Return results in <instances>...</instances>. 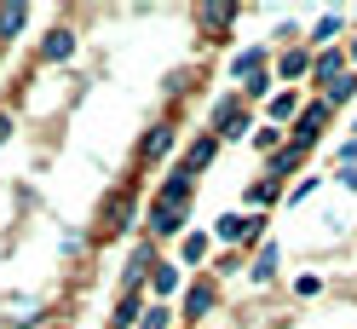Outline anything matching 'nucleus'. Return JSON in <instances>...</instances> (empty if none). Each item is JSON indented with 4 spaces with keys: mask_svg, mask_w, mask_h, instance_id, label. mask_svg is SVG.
<instances>
[{
    "mask_svg": "<svg viewBox=\"0 0 357 329\" xmlns=\"http://www.w3.org/2000/svg\"><path fill=\"white\" fill-rule=\"evenodd\" d=\"M334 185H346V191H357V168H351V162H334Z\"/></svg>",
    "mask_w": 357,
    "mask_h": 329,
    "instance_id": "nucleus-32",
    "label": "nucleus"
},
{
    "mask_svg": "<svg viewBox=\"0 0 357 329\" xmlns=\"http://www.w3.org/2000/svg\"><path fill=\"white\" fill-rule=\"evenodd\" d=\"M277 203H288V185H277V180H254L248 191H242V208L248 214H271Z\"/></svg>",
    "mask_w": 357,
    "mask_h": 329,
    "instance_id": "nucleus-20",
    "label": "nucleus"
},
{
    "mask_svg": "<svg viewBox=\"0 0 357 329\" xmlns=\"http://www.w3.org/2000/svg\"><path fill=\"white\" fill-rule=\"evenodd\" d=\"M265 231H271V214H248V208H231V214H219L213 219V243L219 249H259L265 243Z\"/></svg>",
    "mask_w": 357,
    "mask_h": 329,
    "instance_id": "nucleus-2",
    "label": "nucleus"
},
{
    "mask_svg": "<svg viewBox=\"0 0 357 329\" xmlns=\"http://www.w3.org/2000/svg\"><path fill=\"white\" fill-rule=\"evenodd\" d=\"M139 180H127L121 191H109L104 196V208H98V219H93V243H116V237H127L132 231V219H139ZM144 226V219H139Z\"/></svg>",
    "mask_w": 357,
    "mask_h": 329,
    "instance_id": "nucleus-1",
    "label": "nucleus"
},
{
    "mask_svg": "<svg viewBox=\"0 0 357 329\" xmlns=\"http://www.w3.org/2000/svg\"><path fill=\"white\" fill-rule=\"evenodd\" d=\"M12 133H17V110H12V104H0V145H6Z\"/></svg>",
    "mask_w": 357,
    "mask_h": 329,
    "instance_id": "nucleus-31",
    "label": "nucleus"
},
{
    "mask_svg": "<svg viewBox=\"0 0 357 329\" xmlns=\"http://www.w3.org/2000/svg\"><path fill=\"white\" fill-rule=\"evenodd\" d=\"M311 58H317V52H311L305 41H288V47L271 58V75H277V87H300V81H311Z\"/></svg>",
    "mask_w": 357,
    "mask_h": 329,
    "instance_id": "nucleus-10",
    "label": "nucleus"
},
{
    "mask_svg": "<svg viewBox=\"0 0 357 329\" xmlns=\"http://www.w3.org/2000/svg\"><path fill=\"white\" fill-rule=\"evenodd\" d=\"M196 185H202V180H190L185 168H167V180L150 191V208H190L196 203Z\"/></svg>",
    "mask_w": 357,
    "mask_h": 329,
    "instance_id": "nucleus-11",
    "label": "nucleus"
},
{
    "mask_svg": "<svg viewBox=\"0 0 357 329\" xmlns=\"http://www.w3.org/2000/svg\"><path fill=\"white\" fill-rule=\"evenodd\" d=\"M208 133L225 145V139H254V116H248V98L236 93H219L213 104H208Z\"/></svg>",
    "mask_w": 357,
    "mask_h": 329,
    "instance_id": "nucleus-3",
    "label": "nucleus"
},
{
    "mask_svg": "<svg viewBox=\"0 0 357 329\" xmlns=\"http://www.w3.org/2000/svg\"><path fill=\"white\" fill-rule=\"evenodd\" d=\"M288 289H294V300H317V295H323V277H317V272H305V277L288 283Z\"/></svg>",
    "mask_w": 357,
    "mask_h": 329,
    "instance_id": "nucleus-30",
    "label": "nucleus"
},
{
    "mask_svg": "<svg viewBox=\"0 0 357 329\" xmlns=\"http://www.w3.org/2000/svg\"><path fill=\"white\" fill-rule=\"evenodd\" d=\"M219 150H225V145H219L213 133H196V139L185 145V156H178L173 168H185V173H190V180H202V173L213 168V156H219Z\"/></svg>",
    "mask_w": 357,
    "mask_h": 329,
    "instance_id": "nucleus-16",
    "label": "nucleus"
},
{
    "mask_svg": "<svg viewBox=\"0 0 357 329\" xmlns=\"http://www.w3.org/2000/svg\"><path fill=\"white\" fill-rule=\"evenodd\" d=\"M346 75H351V64H346V41H340V47H323L317 58H311V81L305 87H311V98H323L328 87L346 81Z\"/></svg>",
    "mask_w": 357,
    "mask_h": 329,
    "instance_id": "nucleus-8",
    "label": "nucleus"
},
{
    "mask_svg": "<svg viewBox=\"0 0 357 329\" xmlns=\"http://www.w3.org/2000/svg\"><path fill=\"white\" fill-rule=\"evenodd\" d=\"M346 133H351V139H357V122H351V127H346Z\"/></svg>",
    "mask_w": 357,
    "mask_h": 329,
    "instance_id": "nucleus-35",
    "label": "nucleus"
},
{
    "mask_svg": "<svg viewBox=\"0 0 357 329\" xmlns=\"http://www.w3.org/2000/svg\"><path fill=\"white\" fill-rule=\"evenodd\" d=\"M139 231L150 237L155 249H162V243H178V237L190 231V208H150V203H144V226H139Z\"/></svg>",
    "mask_w": 357,
    "mask_h": 329,
    "instance_id": "nucleus-7",
    "label": "nucleus"
},
{
    "mask_svg": "<svg viewBox=\"0 0 357 329\" xmlns=\"http://www.w3.org/2000/svg\"><path fill=\"white\" fill-rule=\"evenodd\" d=\"M213 306H219V277H213V272H196V277L185 283V295H178V323L196 329Z\"/></svg>",
    "mask_w": 357,
    "mask_h": 329,
    "instance_id": "nucleus-6",
    "label": "nucleus"
},
{
    "mask_svg": "<svg viewBox=\"0 0 357 329\" xmlns=\"http://www.w3.org/2000/svg\"><path fill=\"white\" fill-rule=\"evenodd\" d=\"M334 116H340V110H334L328 98H305V110H300V122L288 127V145H300L305 156H311V150L323 145V133L334 127Z\"/></svg>",
    "mask_w": 357,
    "mask_h": 329,
    "instance_id": "nucleus-5",
    "label": "nucleus"
},
{
    "mask_svg": "<svg viewBox=\"0 0 357 329\" xmlns=\"http://www.w3.org/2000/svg\"><path fill=\"white\" fill-rule=\"evenodd\" d=\"M346 64H351V70H357V35L346 41Z\"/></svg>",
    "mask_w": 357,
    "mask_h": 329,
    "instance_id": "nucleus-34",
    "label": "nucleus"
},
{
    "mask_svg": "<svg viewBox=\"0 0 357 329\" xmlns=\"http://www.w3.org/2000/svg\"><path fill=\"white\" fill-rule=\"evenodd\" d=\"M340 29H346V17H340V12H323L317 24H311V41H305V47H311V52H323V47H340V41H334Z\"/></svg>",
    "mask_w": 357,
    "mask_h": 329,
    "instance_id": "nucleus-21",
    "label": "nucleus"
},
{
    "mask_svg": "<svg viewBox=\"0 0 357 329\" xmlns=\"http://www.w3.org/2000/svg\"><path fill=\"white\" fill-rule=\"evenodd\" d=\"M139 329H178V306L150 300V306H144V318H139Z\"/></svg>",
    "mask_w": 357,
    "mask_h": 329,
    "instance_id": "nucleus-24",
    "label": "nucleus"
},
{
    "mask_svg": "<svg viewBox=\"0 0 357 329\" xmlns=\"http://www.w3.org/2000/svg\"><path fill=\"white\" fill-rule=\"evenodd\" d=\"M178 150V122L173 116H162V122H150L144 133H139V150H132V168L139 173H150V168H162L167 156Z\"/></svg>",
    "mask_w": 357,
    "mask_h": 329,
    "instance_id": "nucleus-4",
    "label": "nucleus"
},
{
    "mask_svg": "<svg viewBox=\"0 0 357 329\" xmlns=\"http://www.w3.org/2000/svg\"><path fill=\"white\" fill-rule=\"evenodd\" d=\"M75 47H81V41H75V29H70V24H52L47 35H40L35 58H40V64H70V58H75Z\"/></svg>",
    "mask_w": 357,
    "mask_h": 329,
    "instance_id": "nucleus-15",
    "label": "nucleus"
},
{
    "mask_svg": "<svg viewBox=\"0 0 357 329\" xmlns=\"http://www.w3.org/2000/svg\"><path fill=\"white\" fill-rule=\"evenodd\" d=\"M150 295L144 289H116V306H109V329H139Z\"/></svg>",
    "mask_w": 357,
    "mask_h": 329,
    "instance_id": "nucleus-17",
    "label": "nucleus"
},
{
    "mask_svg": "<svg viewBox=\"0 0 357 329\" xmlns=\"http://www.w3.org/2000/svg\"><path fill=\"white\" fill-rule=\"evenodd\" d=\"M300 110H305V93H300V87H277V93L265 98V122H271V127H294Z\"/></svg>",
    "mask_w": 357,
    "mask_h": 329,
    "instance_id": "nucleus-14",
    "label": "nucleus"
},
{
    "mask_svg": "<svg viewBox=\"0 0 357 329\" xmlns=\"http://www.w3.org/2000/svg\"><path fill=\"white\" fill-rule=\"evenodd\" d=\"M254 150H259V156H277V150L288 145V127H271V122H259L254 127V139H248Z\"/></svg>",
    "mask_w": 357,
    "mask_h": 329,
    "instance_id": "nucleus-23",
    "label": "nucleus"
},
{
    "mask_svg": "<svg viewBox=\"0 0 357 329\" xmlns=\"http://www.w3.org/2000/svg\"><path fill=\"white\" fill-rule=\"evenodd\" d=\"M29 6H0V47H6V41H17V35H24L29 29Z\"/></svg>",
    "mask_w": 357,
    "mask_h": 329,
    "instance_id": "nucleus-22",
    "label": "nucleus"
},
{
    "mask_svg": "<svg viewBox=\"0 0 357 329\" xmlns=\"http://www.w3.org/2000/svg\"><path fill=\"white\" fill-rule=\"evenodd\" d=\"M317 185H323V173H300V180L288 185V208H300V203H305V196L317 191Z\"/></svg>",
    "mask_w": 357,
    "mask_h": 329,
    "instance_id": "nucleus-27",
    "label": "nucleus"
},
{
    "mask_svg": "<svg viewBox=\"0 0 357 329\" xmlns=\"http://www.w3.org/2000/svg\"><path fill=\"white\" fill-rule=\"evenodd\" d=\"M340 162H351V168H357V139H346V145H340Z\"/></svg>",
    "mask_w": 357,
    "mask_h": 329,
    "instance_id": "nucleus-33",
    "label": "nucleus"
},
{
    "mask_svg": "<svg viewBox=\"0 0 357 329\" xmlns=\"http://www.w3.org/2000/svg\"><path fill=\"white\" fill-rule=\"evenodd\" d=\"M305 162H311V156H305L300 145H282L277 156H265V180H277V185H294V173H300Z\"/></svg>",
    "mask_w": 357,
    "mask_h": 329,
    "instance_id": "nucleus-19",
    "label": "nucleus"
},
{
    "mask_svg": "<svg viewBox=\"0 0 357 329\" xmlns=\"http://www.w3.org/2000/svg\"><path fill=\"white\" fill-rule=\"evenodd\" d=\"M219 254V243H213V231H185V237H178V266H185L190 277H196V266H208V260Z\"/></svg>",
    "mask_w": 357,
    "mask_h": 329,
    "instance_id": "nucleus-13",
    "label": "nucleus"
},
{
    "mask_svg": "<svg viewBox=\"0 0 357 329\" xmlns=\"http://www.w3.org/2000/svg\"><path fill=\"white\" fill-rule=\"evenodd\" d=\"M185 283H190V272L178 266V260H155V266H150V283H144V295H150V300H162V306H178Z\"/></svg>",
    "mask_w": 357,
    "mask_h": 329,
    "instance_id": "nucleus-9",
    "label": "nucleus"
},
{
    "mask_svg": "<svg viewBox=\"0 0 357 329\" xmlns=\"http://www.w3.org/2000/svg\"><path fill=\"white\" fill-rule=\"evenodd\" d=\"M236 24V6H213V12H202V29H213V35H225Z\"/></svg>",
    "mask_w": 357,
    "mask_h": 329,
    "instance_id": "nucleus-29",
    "label": "nucleus"
},
{
    "mask_svg": "<svg viewBox=\"0 0 357 329\" xmlns=\"http://www.w3.org/2000/svg\"><path fill=\"white\" fill-rule=\"evenodd\" d=\"M277 272H282V243H277V237H265V243L248 254V272H242V277H248V289H271Z\"/></svg>",
    "mask_w": 357,
    "mask_h": 329,
    "instance_id": "nucleus-12",
    "label": "nucleus"
},
{
    "mask_svg": "<svg viewBox=\"0 0 357 329\" xmlns=\"http://www.w3.org/2000/svg\"><path fill=\"white\" fill-rule=\"evenodd\" d=\"M86 243H93V237H81V231H70V237H63V243H58V254L70 260V266H81V260H86Z\"/></svg>",
    "mask_w": 357,
    "mask_h": 329,
    "instance_id": "nucleus-28",
    "label": "nucleus"
},
{
    "mask_svg": "<svg viewBox=\"0 0 357 329\" xmlns=\"http://www.w3.org/2000/svg\"><path fill=\"white\" fill-rule=\"evenodd\" d=\"M178 329H185V323H178Z\"/></svg>",
    "mask_w": 357,
    "mask_h": 329,
    "instance_id": "nucleus-36",
    "label": "nucleus"
},
{
    "mask_svg": "<svg viewBox=\"0 0 357 329\" xmlns=\"http://www.w3.org/2000/svg\"><path fill=\"white\" fill-rule=\"evenodd\" d=\"M213 266H219L213 277H242V272H248V254H242V249H219Z\"/></svg>",
    "mask_w": 357,
    "mask_h": 329,
    "instance_id": "nucleus-25",
    "label": "nucleus"
},
{
    "mask_svg": "<svg viewBox=\"0 0 357 329\" xmlns=\"http://www.w3.org/2000/svg\"><path fill=\"white\" fill-rule=\"evenodd\" d=\"M323 98H328V104H334V110H346V104H351V98H357V70H351V75H346V81H334V87H328V93H323Z\"/></svg>",
    "mask_w": 357,
    "mask_h": 329,
    "instance_id": "nucleus-26",
    "label": "nucleus"
},
{
    "mask_svg": "<svg viewBox=\"0 0 357 329\" xmlns=\"http://www.w3.org/2000/svg\"><path fill=\"white\" fill-rule=\"evenodd\" d=\"M259 70H271V47H259V41H254V47H242V52L231 58V81H236V93H242V87H248Z\"/></svg>",
    "mask_w": 357,
    "mask_h": 329,
    "instance_id": "nucleus-18",
    "label": "nucleus"
}]
</instances>
